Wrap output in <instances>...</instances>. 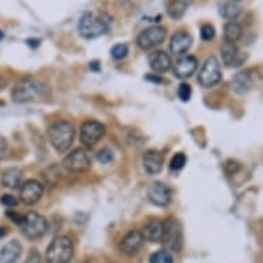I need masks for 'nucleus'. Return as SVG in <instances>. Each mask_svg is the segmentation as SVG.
<instances>
[{
    "mask_svg": "<svg viewBox=\"0 0 263 263\" xmlns=\"http://www.w3.org/2000/svg\"><path fill=\"white\" fill-rule=\"evenodd\" d=\"M105 133H106V128L100 121L87 120L80 127V141L86 147H92L100 142V139L104 137Z\"/></svg>",
    "mask_w": 263,
    "mask_h": 263,
    "instance_id": "6e6552de",
    "label": "nucleus"
},
{
    "mask_svg": "<svg viewBox=\"0 0 263 263\" xmlns=\"http://www.w3.org/2000/svg\"><path fill=\"white\" fill-rule=\"evenodd\" d=\"M186 164V156L183 153H177L174 155V157L171 159V163H170V167L173 170H181L185 167Z\"/></svg>",
    "mask_w": 263,
    "mask_h": 263,
    "instance_id": "cd10ccee",
    "label": "nucleus"
},
{
    "mask_svg": "<svg viewBox=\"0 0 263 263\" xmlns=\"http://www.w3.org/2000/svg\"><path fill=\"white\" fill-rule=\"evenodd\" d=\"M7 216H9V218H11V220H14V222L18 224H21L22 219H24V215H20V214H17V212H14V211L7 212Z\"/></svg>",
    "mask_w": 263,
    "mask_h": 263,
    "instance_id": "f704fd0d",
    "label": "nucleus"
},
{
    "mask_svg": "<svg viewBox=\"0 0 263 263\" xmlns=\"http://www.w3.org/2000/svg\"><path fill=\"white\" fill-rule=\"evenodd\" d=\"M164 156L157 151H147L143 155V167L147 174L156 175L163 170Z\"/></svg>",
    "mask_w": 263,
    "mask_h": 263,
    "instance_id": "f3484780",
    "label": "nucleus"
},
{
    "mask_svg": "<svg viewBox=\"0 0 263 263\" xmlns=\"http://www.w3.org/2000/svg\"><path fill=\"white\" fill-rule=\"evenodd\" d=\"M220 80H222L220 65L215 57H211V58H208V60L204 62L203 68L200 70V86L204 87V88H211V87H215Z\"/></svg>",
    "mask_w": 263,
    "mask_h": 263,
    "instance_id": "0eeeda50",
    "label": "nucleus"
},
{
    "mask_svg": "<svg viewBox=\"0 0 263 263\" xmlns=\"http://www.w3.org/2000/svg\"><path fill=\"white\" fill-rule=\"evenodd\" d=\"M7 149H9V145H7V141L3 137H0V160H3L7 155Z\"/></svg>",
    "mask_w": 263,
    "mask_h": 263,
    "instance_id": "72a5a7b5",
    "label": "nucleus"
},
{
    "mask_svg": "<svg viewBox=\"0 0 263 263\" xmlns=\"http://www.w3.org/2000/svg\"><path fill=\"white\" fill-rule=\"evenodd\" d=\"M200 35H201V39L205 40V42H210V40H212L215 37V29H214V26L207 24V25L201 26Z\"/></svg>",
    "mask_w": 263,
    "mask_h": 263,
    "instance_id": "c85d7f7f",
    "label": "nucleus"
},
{
    "mask_svg": "<svg viewBox=\"0 0 263 263\" xmlns=\"http://www.w3.org/2000/svg\"><path fill=\"white\" fill-rule=\"evenodd\" d=\"M127 54H128V47H127V44H116V46H113L112 50H110V55H112L115 60H123Z\"/></svg>",
    "mask_w": 263,
    "mask_h": 263,
    "instance_id": "bb28decb",
    "label": "nucleus"
},
{
    "mask_svg": "<svg viewBox=\"0 0 263 263\" xmlns=\"http://www.w3.org/2000/svg\"><path fill=\"white\" fill-rule=\"evenodd\" d=\"M21 232L26 238L36 240V238L43 237L47 232V220L37 212H29L24 216L21 222Z\"/></svg>",
    "mask_w": 263,
    "mask_h": 263,
    "instance_id": "423d86ee",
    "label": "nucleus"
},
{
    "mask_svg": "<svg viewBox=\"0 0 263 263\" xmlns=\"http://www.w3.org/2000/svg\"><path fill=\"white\" fill-rule=\"evenodd\" d=\"M72 256H73V244L66 236H58L54 238L46 251L47 263H69Z\"/></svg>",
    "mask_w": 263,
    "mask_h": 263,
    "instance_id": "20e7f679",
    "label": "nucleus"
},
{
    "mask_svg": "<svg viewBox=\"0 0 263 263\" xmlns=\"http://www.w3.org/2000/svg\"><path fill=\"white\" fill-rule=\"evenodd\" d=\"M143 241L145 240H143L142 233L139 230H129L128 233L121 238L120 244H119V250H120L121 254L127 255V256H133L141 250Z\"/></svg>",
    "mask_w": 263,
    "mask_h": 263,
    "instance_id": "f8f14e48",
    "label": "nucleus"
},
{
    "mask_svg": "<svg viewBox=\"0 0 263 263\" xmlns=\"http://www.w3.org/2000/svg\"><path fill=\"white\" fill-rule=\"evenodd\" d=\"M2 185L7 189H17L22 185V171L20 168L6 170L2 175Z\"/></svg>",
    "mask_w": 263,
    "mask_h": 263,
    "instance_id": "4be33fe9",
    "label": "nucleus"
},
{
    "mask_svg": "<svg viewBox=\"0 0 263 263\" xmlns=\"http://www.w3.org/2000/svg\"><path fill=\"white\" fill-rule=\"evenodd\" d=\"M192 5V0H171L167 6V13L173 20H181Z\"/></svg>",
    "mask_w": 263,
    "mask_h": 263,
    "instance_id": "5701e85b",
    "label": "nucleus"
},
{
    "mask_svg": "<svg viewBox=\"0 0 263 263\" xmlns=\"http://www.w3.org/2000/svg\"><path fill=\"white\" fill-rule=\"evenodd\" d=\"M44 186L36 179H28L21 185L20 189V199L25 205H33L43 196Z\"/></svg>",
    "mask_w": 263,
    "mask_h": 263,
    "instance_id": "9b49d317",
    "label": "nucleus"
},
{
    "mask_svg": "<svg viewBox=\"0 0 263 263\" xmlns=\"http://www.w3.org/2000/svg\"><path fill=\"white\" fill-rule=\"evenodd\" d=\"M110 20L106 15H97L92 13L83 14L79 21V32L84 39H95L105 35L109 30Z\"/></svg>",
    "mask_w": 263,
    "mask_h": 263,
    "instance_id": "f03ea898",
    "label": "nucleus"
},
{
    "mask_svg": "<svg viewBox=\"0 0 263 263\" xmlns=\"http://www.w3.org/2000/svg\"><path fill=\"white\" fill-rule=\"evenodd\" d=\"M83 263H95L94 260H86V262H83Z\"/></svg>",
    "mask_w": 263,
    "mask_h": 263,
    "instance_id": "e433bc0d",
    "label": "nucleus"
},
{
    "mask_svg": "<svg viewBox=\"0 0 263 263\" xmlns=\"http://www.w3.org/2000/svg\"><path fill=\"white\" fill-rule=\"evenodd\" d=\"M167 36V29L164 26L153 25L143 29L137 37V43L142 50H151L155 48L164 42Z\"/></svg>",
    "mask_w": 263,
    "mask_h": 263,
    "instance_id": "1a4fd4ad",
    "label": "nucleus"
},
{
    "mask_svg": "<svg viewBox=\"0 0 263 263\" xmlns=\"http://www.w3.org/2000/svg\"><path fill=\"white\" fill-rule=\"evenodd\" d=\"M151 263H174V258L170 251L160 250L151 255Z\"/></svg>",
    "mask_w": 263,
    "mask_h": 263,
    "instance_id": "a878e982",
    "label": "nucleus"
},
{
    "mask_svg": "<svg viewBox=\"0 0 263 263\" xmlns=\"http://www.w3.org/2000/svg\"><path fill=\"white\" fill-rule=\"evenodd\" d=\"M47 87L43 86L42 83L25 79L15 84L11 91V100L17 104L22 102H32V101L42 100L46 97Z\"/></svg>",
    "mask_w": 263,
    "mask_h": 263,
    "instance_id": "7ed1b4c3",
    "label": "nucleus"
},
{
    "mask_svg": "<svg viewBox=\"0 0 263 263\" xmlns=\"http://www.w3.org/2000/svg\"><path fill=\"white\" fill-rule=\"evenodd\" d=\"M234 2H240V0H234Z\"/></svg>",
    "mask_w": 263,
    "mask_h": 263,
    "instance_id": "4c0bfd02",
    "label": "nucleus"
},
{
    "mask_svg": "<svg viewBox=\"0 0 263 263\" xmlns=\"http://www.w3.org/2000/svg\"><path fill=\"white\" fill-rule=\"evenodd\" d=\"M151 68L157 73H164L171 68V57L165 51H153L147 58Z\"/></svg>",
    "mask_w": 263,
    "mask_h": 263,
    "instance_id": "a211bd4d",
    "label": "nucleus"
},
{
    "mask_svg": "<svg viewBox=\"0 0 263 263\" xmlns=\"http://www.w3.org/2000/svg\"><path fill=\"white\" fill-rule=\"evenodd\" d=\"M97 159H98L100 163L109 164L113 160V152L110 151V149H108V147H105V149H102V151L97 155Z\"/></svg>",
    "mask_w": 263,
    "mask_h": 263,
    "instance_id": "7c9ffc66",
    "label": "nucleus"
},
{
    "mask_svg": "<svg viewBox=\"0 0 263 263\" xmlns=\"http://www.w3.org/2000/svg\"><path fill=\"white\" fill-rule=\"evenodd\" d=\"M22 252L21 242L18 240L9 241L0 250V263H15Z\"/></svg>",
    "mask_w": 263,
    "mask_h": 263,
    "instance_id": "6ab92c4d",
    "label": "nucleus"
},
{
    "mask_svg": "<svg viewBox=\"0 0 263 263\" xmlns=\"http://www.w3.org/2000/svg\"><path fill=\"white\" fill-rule=\"evenodd\" d=\"M199 61L193 55L181 57L174 65V74L178 79H187L197 70Z\"/></svg>",
    "mask_w": 263,
    "mask_h": 263,
    "instance_id": "4468645a",
    "label": "nucleus"
},
{
    "mask_svg": "<svg viewBox=\"0 0 263 263\" xmlns=\"http://www.w3.org/2000/svg\"><path fill=\"white\" fill-rule=\"evenodd\" d=\"M25 263H40V255L39 252L36 250H32L28 255V258H26Z\"/></svg>",
    "mask_w": 263,
    "mask_h": 263,
    "instance_id": "473e14b6",
    "label": "nucleus"
},
{
    "mask_svg": "<svg viewBox=\"0 0 263 263\" xmlns=\"http://www.w3.org/2000/svg\"><path fill=\"white\" fill-rule=\"evenodd\" d=\"M241 36H242V28L241 25H238L237 22L229 21L224 24L223 26L224 42H229V43H236L237 40L241 39Z\"/></svg>",
    "mask_w": 263,
    "mask_h": 263,
    "instance_id": "b1692460",
    "label": "nucleus"
},
{
    "mask_svg": "<svg viewBox=\"0 0 263 263\" xmlns=\"http://www.w3.org/2000/svg\"><path fill=\"white\" fill-rule=\"evenodd\" d=\"M0 203L3 204L5 207L7 208H13L17 205V199L11 196V194H5V196H2V199H0Z\"/></svg>",
    "mask_w": 263,
    "mask_h": 263,
    "instance_id": "2f4dec72",
    "label": "nucleus"
},
{
    "mask_svg": "<svg viewBox=\"0 0 263 263\" xmlns=\"http://www.w3.org/2000/svg\"><path fill=\"white\" fill-rule=\"evenodd\" d=\"M240 13H241V9H240L236 3H233V2L224 3V5L220 7V14H222V17L229 20V21H234V20L240 15Z\"/></svg>",
    "mask_w": 263,
    "mask_h": 263,
    "instance_id": "393cba45",
    "label": "nucleus"
},
{
    "mask_svg": "<svg viewBox=\"0 0 263 263\" xmlns=\"http://www.w3.org/2000/svg\"><path fill=\"white\" fill-rule=\"evenodd\" d=\"M178 95H179V98L183 102H187L190 100V97H192V88H190L189 84H186V83H182L179 88H178Z\"/></svg>",
    "mask_w": 263,
    "mask_h": 263,
    "instance_id": "c756f323",
    "label": "nucleus"
},
{
    "mask_svg": "<svg viewBox=\"0 0 263 263\" xmlns=\"http://www.w3.org/2000/svg\"><path fill=\"white\" fill-rule=\"evenodd\" d=\"M232 86L238 94H244L247 91H250L254 87V73L251 70H242L236 74V78L232 82Z\"/></svg>",
    "mask_w": 263,
    "mask_h": 263,
    "instance_id": "aec40b11",
    "label": "nucleus"
},
{
    "mask_svg": "<svg viewBox=\"0 0 263 263\" xmlns=\"http://www.w3.org/2000/svg\"><path fill=\"white\" fill-rule=\"evenodd\" d=\"M220 55H222V61L224 65L228 66H238L241 65V62L246 60V57L241 55L238 48L236 47L234 43H229L224 42L220 47Z\"/></svg>",
    "mask_w": 263,
    "mask_h": 263,
    "instance_id": "2eb2a0df",
    "label": "nucleus"
},
{
    "mask_svg": "<svg viewBox=\"0 0 263 263\" xmlns=\"http://www.w3.org/2000/svg\"><path fill=\"white\" fill-rule=\"evenodd\" d=\"M167 251H181L183 244V232L179 220L170 218L163 222V236L161 240Z\"/></svg>",
    "mask_w": 263,
    "mask_h": 263,
    "instance_id": "39448f33",
    "label": "nucleus"
},
{
    "mask_svg": "<svg viewBox=\"0 0 263 263\" xmlns=\"http://www.w3.org/2000/svg\"><path fill=\"white\" fill-rule=\"evenodd\" d=\"M143 236V240L151 242H160L161 236H163V222L159 219H152L147 222L143 228V232H141Z\"/></svg>",
    "mask_w": 263,
    "mask_h": 263,
    "instance_id": "412c9836",
    "label": "nucleus"
},
{
    "mask_svg": "<svg viewBox=\"0 0 263 263\" xmlns=\"http://www.w3.org/2000/svg\"><path fill=\"white\" fill-rule=\"evenodd\" d=\"M193 43V37L186 33V32H178L171 37V42H170V51L175 54V55H182L185 54L187 50L190 48Z\"/></svg>",
    "mask_w": 263,
    "mask_h": 263,
    "instance_id": "dca6fc26",
    "label": "nucleus"
},
{
    "mask_svg": "<svg viewBox=\"0 0 263 263\" xmlns=\"http://www.w3.org/2000/svg\"><path fill=\"white\" fill-rule=\"evenodd\" d=\"M64 167L72 173H86L91 167V157L83 147L74 149L64 159Z\"/></svg>",
    "mask_w": 263,
    "mask_h": 263,
    "instance_id": "9d476101",
    "label": "nucleus"
},
{
    "mask_svg": "<svg viewBox=\"0 0 263 263\" xmlns=\"http://www.w3.org/2000/svg\"><path fill=\"white\" fill-rule=\"evenodd\" d=\"M3 36H5V35H3V32H0V40L3 39Z\"/></svg>",
    "mask_w": 263,
    "mask_h": 263,
    "instance_id": "c9c22d12",
    "label": "nucleus"
},
{
    "mask_svg": "<svg viewBox=\"0 0 263 263\" xmlns=\"http://www.w3.org/2000/svg\"><path fill=\"white\" fill-rule=\"evenodd\" d=\"M147 199L159 207H167L171 203V190L161 182H155L147 189Z\"/></svg>",
    "mask_w": 263,
    "mask_h": 263,
    "instance_id": "ddd939ff",
    "label": "nucleus"
},
{
    "mask_svg": "<svg viewBox=\"0 0 263 263\" xmlns=\"http://www.w3.org/2000/svg\"><path fill=\"white\" fill-rule=\"evenodd\" d=\"M74 135H76V129L72 123L66 120L55 121L47 129L48 142L51 143V146L60 153H65L72 146Z\"/></svg>",
    "mask_w": 263,
    "mask_h": 263,
    "instance_id": "f257e3e1",
    "label": "nucleus"
}]
</instances>
